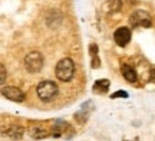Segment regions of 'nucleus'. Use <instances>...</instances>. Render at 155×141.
Returning <instances> with one entry per match:
<instances>
[{
  "mask_svg": "<svg viewBox=\"0 0 155 141\" xmlns=\"http://www.w3.org/2000/svg\"><path fill=\"white\" fill-rule=\"evenodd\" d=\"M55 73L58 79H61L63 82H68L73 78L75 75V63L71 58H63L61 59L59 62L56 63V68H55Z\"/></svg>",
  "mask_w": 155,
  "mask_h": 141,
  "instance_id": "obj_1",
  "label": "nucleus"
},
{
  "mask_svg": "<svg viewBox=\"0 0 155 141\" xmlns=\"http://www.w3.org/2000/svg\"><path fill=\"white\" fill-rule=\"evenodd\" d=\"M36 94L38 96L45 102H49L55 99L58 94H59V88L53 81H42L40 84L36 86Z\"/></svg>",
  "mask_w": 155,
  "mask_h": 141,
  "instance_id": "obj_2",
  "label": "nucleus"
},
{
  "mask_svg": "<svg viewBox=\"0 0 155 141\" xmlns=\"http://www.w3.org/2000/svg\"><path fill=\"white\" fill-rule=\"evenodd\" d=\"M25 68H26L28 72L32 73L39 72L40 69L43 68V55L38 51L28 53L26 58H25Z\"/></svg>",
  "mask_w": 155,
  "mask_h": 141,
  "instance_id": "obj_3",
  "label": "nucleus"
},
{
  "mask_svg": "<svg viewBox=\"0 0 155 141\" xmlns=\"http://www.w3.org/2000/svg\"><path fill=\"white\" fill-rule=\"evenodd\" d=\"M129 23L135 26V28H151L152 22H151L150 15L144 10H137L129 16Z\"/></svg>",
  "mask_w": 155,
  "mask_h": 141,
  "instance_id": "obj_4",
  "label": "nucleus"
},
{
  "mask_svg": "<svg viewBox=\"0 0 155 141\" xmlns=\"http://www.w3.org/2000/svg\"><path fill=\"white\" fill-rule=\"evenodd\" d=\"M114 40H115V43L118 46H127L129 42H131V30L125 26H122V28H118L114 32Z\"/></svg>",
  "mask_w": 155,
  "mask_h": 141,
  "instance_id": "obj_5",
  "label": "nucleus"
},
{
  "mask_svg": "<svg viewBox=\"0 0 155 141\" xmlns=\"http://www.w3.org/2000/svg\"><path fill=\"white\" fill-rule=\"evenodd\" d=\"M2 94L5 98L10 99L13 102H23L25 101V94L22 89H19L16 86H3Z\"/></svg>",
  "mask_w": 155,
  "mask_h": 141,
  "instance_id": "obj_6",
  "label": "nucleus"
},
{
  "mask_svg": "<svg viewBox=\"0 0 155 141\" xmlns=\"http://www.w3.org/2000/svg\"><path fill=\"white\" fill-rule=\"evenodd\" d=\"M28 134H29V137L33 138V140H43V138L50 136V133L48 131V128H45V127H30L28 131Z\"/></svg>",
  "mask_w": 155,
  "mask_h": 141,
  "instance_id": "obj_7",
  "label": "nucleus"
},
{
  "mask_svg": "<svg viewBox=\"0 0 155 141\" xmlns=\"http://www.w3.org/2000/svg\"><path fill=\"white\" fill-rule=\"evenodd\" d=\"M121 71H122V75H124V78L127 79L128 82L134 84V82L137 81V73H135V69H134L131 65H128V63H124V65L121 66Z\"/></svg>",
  "mask_w": 155,
  "mask_h": 141,
  "instance_id": "obj_8",
  "label": "nucleus"
},
{
  "mask_svg": "<svg viewBox=\"0 0 155 141\" xmlns=\"http://www.w3.org/2000/svg\"><path fill=\"white\" fill-rule=\"evenodd\" d=\"M94 92L96 94H101V95H105L108 94V89H109V81L108 79H98L94 84Z\"/></svg>",
  "mask_w": 155,
  "mask_h": 141,
  "instance_id": "obj_9",
  "label": "nucleus"
},
{
  "mask_svg": "<svg viewBox=\"0 0 155 141\" xmlns=\"http://www.w3.org/2000/svg\"><path fill=\"white\" fill-rule=\"evenodd\" d=\"M25 134V128H23L22 125H12L9 131H7V136L13 138V140H20Z\"/></svg>",
  "mask_w": 155,
  "mask_h": 141,
  "instance_id": "obj_10",
  "label": "nucleus"
},
{
  "mask_svg": "<svg viewBox=\"0 0 155 141\" xmlns=\"http://www.w3.org/2000/svg\"><path fill=\"white\" fill-rule=\"evenodd\" d=\"M69 128V125H68V123H65V121H56L55 123V127H53V131H52V136L53 137H61L65 131Z\"/></svg>",
  "mask_w": 155,
  "mask_h": 141,
  "instance_id": "obj_11",
  "label": "nucleus"
},
{
  "mask_svg": "<svg viewBox=\"0 0 155 141\" xmlns=\"http://www.w3.org/2000/svg\"><path fill=\"white\" fill-rule=\"evenodd\" d=\"M106 6H108L109 12H112V13H116V12L121 10L122 2H121V0H108V2H106Z\"/></svg>",
  "mask_w": 155,
  "mask_h": 141,
  "instance_id": "obj_12",
  "label": "nucleus"
},
{
  "mask_svg": "<svg viewBox=\"0 0 155 141\" xmlns=\"http://www.w3.org/2000/svg\"><path fill=\"white\" fill-rule=\"evenodd\" d=\"M0 82L5 84L6 82V68L5 65H0Z\"/></svg>",
  "mask_w": 155,
  "mask_h": 141,
  "instance_id": "obj_13",
  "label": "nucleus"
},
{
  "mask_svg": "<svg viewBox=\"0 0 155 141\" xmlns=\"http://www.w3.org/2000/svg\"><path fill=\"white\" fill-rule=\"evenodd\" d=\"M128 98V92L127 91H118V92H115L114 95H112V98Z\"/></svg>",
  "mask_w": 155,
  "mask_h": 141,
  "instance_id": "obj_14",
  "label": "nucleus"
}]
</instances>
